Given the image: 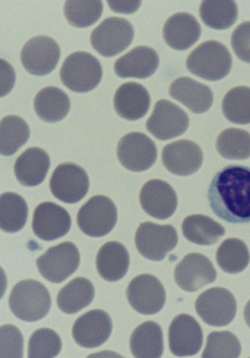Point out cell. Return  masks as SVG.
Returning <instances> with one entry per match:
<instances>
[{
	"mask_svg": "<svg viewBox=\"0 0 250 358\" xmlns=\"http://www.w3.org/2000/svg\"><path fill=\"white\" fill-rule=\"evenodd\" d=\"M172 99L197 114L207 112L214 103V94L208 86L189 77H181L172 83L169 90Z\"/></svg>",
	"mask_w": 250,
	"mask_h": 358,
	"instance_id": "24",
	"label": "cell"
},
{
	"mask_svg": "<svg viewBox=\"0 0 250 358\" xmlns=\"http://www.w3.org/2000/svg\"><path fill=\"white\" fill-rule=\"evenodd\" d=\"M127 298L134 310L152 315L159 313L165 306L166 292L156 277L145 274L131 280L127 289Z\"/></svg>",
	"mask_w": 250,
	"mask_h": 358,
	"instance_id": "12",
	"label": "cell"
},
{
	"mask_svg": "<svg viewBox=\"0 0 250 358\" xmlns=\"http://www.w3.org/2000/svg\"><path fill=\"white\" fill-rule=\"evenodd\" d=\"M151 99L145 87L137 83L122 85L114 98L115 110L122 118L136 121L146 115Z\"/></svg>",
	"mask_w": 250,
	"mask_h": 358,
	"instance_id": "22",
	"label": "cell"
},
{
	"mask_svg": "<svg viewBox=\"0 0 250 358\" xmlns=\"http://www.w3.org/2000/svg\"><path fill=\"white\" fill-rule=\"evenodd\" d=\"M196 309L206 324L213 327H225L232 323L235 317L237 301L227 289L214 287L198 297Z\"/></svg>",
	"mask_w": 250,
	"mask_h": 358,
	"instance_id": "8",
	"label": "cell"
},
{
	"mask_svg": "<svg viewBox=\"0 0 250 358\" xmlns=\"http://www.w3.org/2000/svg\"><path fill=\"white\" fill-rule=\"evenodd\" d=\"M182 232L191 243L198 245H212L225 236V228L212 218L196 215L187 217L182 222Z\"/></svg>",
	"mask_w": 250,
	"mask_h": 358,
	"instance_id": "30",
	"label": "cell"
},
{
	"mask_svg": "<svg viewBox=\"0 0 250 358\" xmlns=\"http://www.w3.org/2000/svg\"><path fill=\"white\" fill-rule=\"evenodd\" d=\"M52 299L49 290L37 280L28 279L17 284L9 297L12 313L26 322L41 320L50 313Z\"/></svg>",
	"mask_w": 250,
	"mask_h": 358,
	"instance_id": "2",
	"label": "cell"
},
{
	"mask_svg": "<svg viewBox=\"0 0 250 358\" xmlns=\"http://www.w3.org/2000/svg\"><path fill=\"white\" fill-rule=\"evenodd\" d=\"M112 10L117 13L132 14L140 8V1H108Z\"/></svg>",
	"mask_w": 250,
	"mask_h": 358,
	"instance_id": "43",
	"label": "cell"
},
{
	"mask_svg": "<svg viewBox=\"0 0 250 358\" xmlns=\"http://www.w3.org/2000/svg\"><path fill=\"white\" fill-rule=\"evenodd\" d=\"M60 76L66 88L75 92L86 93L98 86L103 69L101 62L94 55L77 52L66 58Z\"/></svg>",
	"mask_w": 250,
	"mask_h": 358,
	"instance_id": "4",
	"label": "cell"
},
{
	"mask_svg": "<svg viewBox=\"0 0 250 358\" xmlns=\"http://www.w3.org/2000/svg\"><path fill=\"white\" fill-rule=\"evenodd\" d=\"M232 45L239 59L250 64V22H244L235 29Z\"/></svg>",
	"mask_w": 250,
	"mask_h": 358,
	"instance_id": "41",
	"label": "cell"
},
{
	"mask_svg": "<svg viewBox=\"0 0 250 358\" xmlns=\"http://www.w3.org/2000/svg\"><path fill=\"white\" fill-rule=\"evenodd\" d=\"M223 112L230 122L250 124V88L238 86L230 90L223 101Z\"/></svg>",
	"mask_w": 250,
	"mask_h": 358,
	"instance_id": "37",
	"label": "cell"
},
{
	"mask_svg": "<svg viewBox=\"0 0 250 358\" xmlns=\"http://www.w3.org/2000/svg\"><path fill=\"white\" fill-rule=\"evenodd\" d=\"M131 351L138 358H159L163 352L161 326L149 321L140 324L131 336Z\"/></svg>",
	"mask_w": 250,
	"mask_h": 358,
	"instance_id": "28",
	"label": "cell"
},
{
	"mask_svg": "<svg viewBox=\"0 0 250 358\" xmlns=\"http://www.w3.org/2000/svg\"><path fill=\"white\" fill-rule=\"evenodd\" d=\"M80 264V253L72 243L52 247L36 260L41 274L49 282L59 284L75 273Z\"/></svg>",
	"mask_w": 250,
	"mask_h": 358,
	"instance_id": "7",
	"label": "cell"
},
{
	"mask_svg": "<svg viewBox=\"0 0 250 358\" xmlns=\"http://www.w3.org/2000/svg\"><path fill=\"white\" fill-rule=\"evenodd\" d=\"M60 336L49 328H42L31 336L28 344V357L52 358L61 351Z\"/></svg>",
	"mask_w": 250,
	"mask_h": 358,
	"instance_id": "39",
	"label": "cell"
},
{
	"mask_svg": "<svg viewBox=\"0 0 250 358\" xmlns=\"http://www.w3.org/2000/svg\"><path fill=\"white\" fill-rule=\"evenodd\" d=\"M214 214L230 224L250 222V168L230 166L219 171L208 191Z\"/></svg>",
	"mask_w": 250,
	"mask_h": 358,
	"instance_id": "1",
	"label": "cell"
},
{
	"mask_svg": "<svg viewBox=\"0 0 250 358\" xmlns=\"http://www.w3.org/2000/svg\"><path fill=\"white\" fill-rule=\"evenodd\" d=\"M94 294V285L89 279L76 278L60 290L57 303L61 312L73 315L89 306Z\"/></svg>",
	"mask_w": 250,
	"mask_h": 358,
	"instance_id": "29",
	"label": "cell"
},
{
	"mask_svg": "<svg viewBox=\"0 0 250 358\" xmlns=\"http://www.w3.org/2000/svg\"><path fill=\"white\" fill-rule=\"evenodd\" d=\"M237 337L228 331L212 332L207 336L204 358H237L242 354Z\"/></svg>",
	"mask_w": 250,
	"mask_h": 358,
	"instance_id": "38",
	"label": "cell"
},
{
	"mask_svg": "<svg viewBox=\"0 0 250 358\" xmlns=\"http://www.w3.org/2000/svg\"><path fill=\"white\" fill-rule=\"evenodd\" d=\"M216 150L227 159H247L250 158V134L244 129H228L219 134Z\"/></svg>",
	"mask_w": 250,
	"mask_h": 358,
	"instance_id": "35",
	"label": "cell"
},
{
	"mask_svg": "<svg viewBox=\"0 0 250 358\" xmlns=\"http://www.w3.org/2000/svg\"><path fill=\"white\" fill-rule=\"evenodd\" d=\"M233 57L223 44L210 41L200 44L189 55L187 69L208 81L221 80L230 73Z\"/></svg>",
	"mask_w": 250,
	"mask_h": 358,
	"instance_id": "3",
	"label": "cell"
},
{
	"mask_svg": "<svg viewBox=\"0 0 250 358\" xmlns=\"http://www.w3.org/2000/svg\"><path fill=\"white\" fill-rule=\"evenodd\" d=\"M60 56V47L54 38L37 36L23 47L21 60L28 73L35 76H45L56 69Z\"/></svg>",
	"mask_w": 250,
	"mask_h": 358,
	"instance_id": "14",
	"label": "cell"
},
{
	"mask_svg": "<svg viewBox=\"0 0 250 358\" xmlns=\"http://www.w3.org/2000/svg\"><path fill=\"white\" fill-rule=\"evenodd\" d=\"M117 208L107 196H96L80 208L77 222L85 235L99 238L107 236L117 225Z\"/></svg>",
	"mask_w": 250,
	"mask_h": 358,
	"instance_id": "6",
	"label": "cell"
},
{
	"mask_svg": "<svg viewBox=\"0 0 250 358\" xmlns=\"http://www.w3.org/2000/svg\"><path fill=\"white\" fill-rule=\"evenodd\" d=\"M1 357H22L24 340L20 331L11 324L1 327Z\"/></svg>",
	"mask_w": 250,
	"mask_h": 358,
	"instance_id": "40",
	"label": "cell"
},
{
	"mask_svg": "<svg viewBox=\"0 0 250 358\" xmlns=\"http://www.w3.org/2000/svg\"><path fill=\"white\" fill-rule=\"evenodd\" d=\"M89 185L87 173L74 163L60 164L50 180V189L54 196L67 204H75L84 198Z\"/></svg>",
	"mask_w": 250,
	"mask_h": 358,
	"instance_id": "10",
	"label": "cell"
},
{
	"mask_svg": "<svg viewBox=\"0 0 250 358\" xmlns=\"http://www.w3.org/2000/svg\"><path fill=\"white\" fill-rule=\"evenodd\" d=\"M50 157L45 150L38 148H29L15 163L17 180L24 187L41 185L50 169Z\"/></svg>",
	"mask_w": 250,
	"mask_h": 358,
	"instance_id": "25",
	"label": "cell"
},
{
	"mask_svg": "<svg viewBox=\"0 0 250 358\" xmlns=\"http://www.w3.org/2000/svg\"><path fill=\"white\" fill-rule=\"evenodd\" d=\"M189 125V116L184 110L169 101L161 100L154 108L147 129L157 139L168 141L184 134Z\"/></svg>",
	"mask_w": 250,
	"mask_h": 358,
	"instance_id": "13",
	"label": "cell"
},
{
	"mask_svg": "<svg viewBox=\"0 0 250 358\" xmlns=\"http://www.w3.org/2000/svg\"><path fill=\"white\" fill-rule=\"evenodd\" d=\"M103 11V4L100 0H70L64 5L66 20L73 27H89L97 22Z\"/></svg>",
	"mask_w": 250,
	"mask_h": 358,
	"instance_id": "36",
	"label": "cell"
},
{
	"mask_svg": "<svg viewBox=\"0 0 250 358\" xmlns=\"http://www.w3.org/2000/svg\"><path fill=\"white\" fill-rule=\"evenodd\" d=\"M1 96L10 92L15 85V73L13 67L1 59Z\"/></svg>",
	"mask_w": 250,
	"mask_h": 358,
	"instance_id": "42",
	"label": "cell"
},
{
	"mask_svg": "<svg viewBox=\"0 0 250 358\" xmlns=\"http://www.w3.org/2000/svg\"><path fill=\"white\" fill-rule=\"evenodd\" d=\"M216 276V271L209 258L197 253L186 255L175 271L177 285L186 292H196L214 282Z\"/></svg>",
	"mask_w": 250,
	"mask_h": 358,
	"instance_id": "15",
	"label": "cell"
},
{
	"mask_svg": "<svg viewBox=\"0 0 250 358\" xmlns=\"http://www.w3.org/2000/svg\"><path fill=\"white\" fill-rule=\"evenodd\" d=\"M201 28L197 19L185 13H177L163 26V35L166 43L178 51H185L199 40Z\"/></svg>",
	"mask_w": 250,
	"mask_h": 358,
	"instance_id": "23",
	"label": "cell"
},
{
	"mask_svg": "<svg viewBox=\"0 0 250 358\" xmlns=\"http://www.w3.org/2000/svg\"><path fill=\"white\" fill-rule=\"evenodd\" d=\"M140 204L149 216L166 220L175 214L178 205L177 193L166 181L152 180L141 189Z\"/></svg>",
	"mask_w": 250,
	"mask_h": 358,
	"instance_id": "20",
	"label": "cell"
},
{
	"mask_svg": "<svg viewBox=\"0 0 250 358\" xmlns=\"http://www.w3.org/2000/svg\"><path fill=\"white\" fill-rule=\"evenodd\" d=\"M133 38V27L126 19L110 17L92 31L91 43L102 56L110 57L127 50Z\"/></svg>",
	"mask_w": 250,
	"mask_h": 358,
	"instance_id": "5",
	"label": "cell"
},
{
	"mask_svg": "<svg viewBox=\"0 0 250 358\" xmlns=\"http://www.w3.org/2000/svg\"><path fill=\"white\" fill-rule=\"evenodd\" d=\"M112 331L110 316L101 309H95L77 319L73 327V336L80 346L94 348L107 342Z\"/></svg>",
	"mask_w": 250,
	"mask_h": 358,
	"instance_id": "19",
	"label": "cell"
},
{
	"mask_svg": "<svg viewBox=\"0 0 250 358\" xmlns=\"http://www.w3.org/2000/svg\"><path fill=\"white\" fill-rule=\"evenodd\" d=\"M177 243V231L171 225L143 222L140 225L135 236V244L140 254L152 261L165 259Z\"/></svg>",
	"mask_w": 250,
	"mask_h": 358,
	"instance_id": "9",
	"label": "cell"
},
{
	"mask_svg": "<svg viewBox=\"0 0 250 358\" xmlns=\"http://www.w3.org/2000/svg\"><path fill=\"white\" fill-rule=\"evenodd\" d=\"M130 265L128 251L117 241H110L99 250L96 266L100 275L110 282H118L127 274Z\"/></svg>",
	"mask_w": 250,
	"mask_h": 358,
	"instance_id": "26",
	"label": "cell"
},
{
	"mask_svg": "<svg viewBox=\"0 0 250 358\" xmlns=\"http://www.w3.org/2000/svg\"><path fill=\"white\" fill-rule=\"evenodd\" d=\"M204 156L197 143L188 140L170 143L163 148V166L178 176H189L197 172L203 163Z\"/></svg>",
	"mask_w": 250,
	"mask_h": 358,
	"instance_id": "18",
	"label": "cell"
},
{
	"mask_svg": "<svg viewBox=\"0 0 250 358\" xmlns=\"http://www.w3.org/2000/svg\"><path fill=\"white\" fill-rule=\"evenodd\" d=\"M34 109L38 117L46 122L54 123L64 120L71 110V100L61 90L47 87L37 94Z\"/></svg>",
	"mask_w": 250,
	"mask_h": 358,
	"instance_id": "27",
	"label": "cell"
},
{
	"mask_svg": "<svg viewBox=\"0 0 250 358\" xmlns=\"http://www.w3.org/2000/svg\"><path fill=\"white\" fill-rule=\"evenodd\" d=\"M237 6L235 1L207 0L201 3L200 16L209 27L215 30H226L233 26L237 19Z\"/></svg>",
	"mask_w": 250,
	"mask_h": 358,
	"instance_id": "33",
	"label": "cell"
},
{
	"mask_svg": "<svg viewBox=\"0 0 250 358\" xmlns=\"http://www.w3.org/2000/svg\"><path fill=\"white\" fill-rule=\"evenodd\" d=\"M31 131L27 123L17 115H8L0 123V152L13 156L27 142Z\"/></svg>",
	"mask_w": 250,
	"mask_h": 358,
	"instance_id": "32",
	"label": "cell"
},
{
	"mask_svg": "<svg viewBox=\"0 0 250 358\" xmlns=\"http://www.w3.org/2000/svg\"><path fill=\"white\" fill-rule=\"evenodd\" d=\"M118 158L122 166L134 172L145 171L152 167L158 157L155 143L147 134L132 132L125 135L117 147Z\"/></svg>",
	"mask_w": 250,
	"mask_h": 358,
	"instance_id": "11",
	"label": "cell"
},
{
	"mask_svg": "<svg viewBox=\"0 0 250 358\" xmlns=\"http://www.w3.org/2000/svg\"><path fill=\"white\" fill-rule=\"evenodd\" d=\"M244 315L246 323L250 328V301L247 303L245 306Z\"/></svg>",
	"mask_w": 250,
	"mask_h": 358,
	"instance_id": "44",
	"label": "cell"
},
{
	"mask_svg": "<svg viewBox=\"0 0 250 358\" xmlns=\"http://www.w3.org/2000/svg\"><path fill=\"white\" fill-rule=\"evenodd\" d=\"M159 66V56L153 48L138 46L115 62L114 70L120 78L147 79L152 76Z\"/></svg>",
	"mask_w": 250,
	"mask_h": 358,
	"instance_id": "21",
	"label": "cell"
},
{
	"mask_svg": "<svg viewBox=\"0 0 250 358\" xmlns=\"http://www.w3.org/2000/svg\"><path fill=\"white\" fill-rule=\"evenodd\" d=\"M216 261L219 266L226 273H242L249 264L248 248L242 240L228 238L218 248Z\"/></svg>",
	"mask_w": 250,
	"mask_h": 358,
	"instance_id": "34",
	"label": "cell"
},
{
	"mask_svg": "<svg viewBox=\"0 0 250 358\" xmlns=\"http://www.w3.org/2000/svg\"><path fill=\"white\" fill-rule=\"evenodd\" d=\"M72 225L71 215L64 208L53 202H43L34 211L32 228L34 234L51 241L68 234Z\"/></svg>",
	"mask_w": 250,
	"mask_h": 358,
	"instance_id": "17",
	"label": "cell"
},
{
	"mask_svg": "<svg viewBox=\"0 0 250 358\" xmlns=\"http://www.w3.org/2000/svg\"><path fill=\"white\" fill-rule=\"evenodd\" d=\"M168 336L170 352L177 357L196 355L203 345V331L196 319L189 315H179L172 320Z\"/></svg>",
	"mask_w": 250,
	"mask_h": 358,
	"instance_id": "16",
	"label": "cell"
},
{
	"mask_svg": "<svg viewBox=\"0 0 250 358\" xmlns=\"http://www.w3.org/2000/svg\"><path fill=\"white\" fill-rule=\"evenodd\" d=\"M28 206L26 201L15 192H6L0 197V227L8 234L21 231L26 225Z\"/></svg>",
	"mask_w": 250,
	"mask_h": 358,
	"instance_id": "31",
	"label": "cell"
}]
</instances>
